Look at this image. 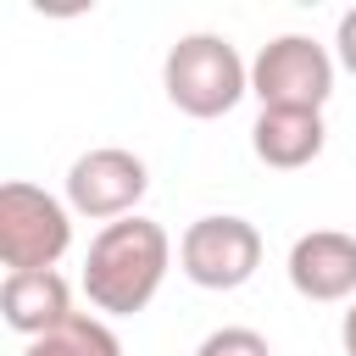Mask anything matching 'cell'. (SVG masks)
Returning <instances> with one entry per match:
<instances>
[{
  "label": "cell",
  "instance_id": "obj_1",
  "mask_svg": "<svg viewBox=\"0 0 356 356\" xmlns=\"http://www.w3.org/2000/svg\"><path fill=\"white\" fill-rule=\"evenodd\" d=\"M172 267V239L161 222L150 217H122V222H106L95 239H89V256H83V295L95 312L106 317H134L156 300L161 278Z\"/></svg>",
  "mask_w": 356,
  "mask_h": 356
},
{
  "label": "cell",
  "instance_id": "obj_8",
  "mask_svg": "<svg viewBox=\"0 0 356 356\" xmlns=\"http://www.w3.org/2000/svg\"><path fill=\"white\" fill-rule=\"evenodd\" d=\"M0 317H6L11 334L39 339V334H50L56 323L72 317V289H67V278L56 267L50 273H6V284H0Z\"/></svg>",
  "mask_w": 356,
  "mask_h": 356
},
{
  "label": "cell",
  "instance_id": "obj_13",
  "mask_svg": "<svg viewBox=\"0 0 356 356\" xmlns=\"http://www.w3.org/2000/svg\"><path fill=\"white\" fill-rule=\"evenodd\" d=\"M339 345H345V356H356V300L345 306V323H339Z\"/></svg>",
  "mask_w": 356,
  "mask_h": 356
},
{
  "label": "cell",
  "instance_id": "obj_5",
  "mask_svg": "<svg viewBox=\"0 0 356 356\" xmlns=\"http://www.w3.org/2000/svg\"><path fill=\"white\" fill-rule=\"evenodd\" d=\"M178 267L200 289H239L261 267V234H256V222H245L234 211L195 217L178 239Z\"/></svg>",
  "mask_w": 356,
  "mask_h": 356
},
{
  "label": "cell",
  "instance_id": "obj_6",
  "mask_svg": "<svg viewBox=\"0 0 356 356\" xmlns=\"http://www.w3.org/2000/svg\"><path fill=\"white\" fill-rule=\"evenodd\" d=\"M145 189H150V172L122 145H95V150H83L67 167V206L78 217H95V222L134 217V206L145 200Z\"/></svg>",
  "mask_w": 356,
  "mask_h": 356
},
{
  "label": "cell",
  "instance_id": "obj_12",
  "mask_svg": "<svg viewBox=\"0 0 356 356\" xmlns=\"http://www.w3.org/2000/svg\"><path fill=\"white\" fill-rule=\"evenodd\" d=\"M334 56H339V67L356 78V6L339 17V28H334Z\"/></svg>",
  "mask_w": 356,
  "mask_h": 356
},
{
  "label": "cell",
  "instance_id": "obj_7",
  "mask_svg": "<svg viewBox=\"0 0 356 356\" xmlns=\"http://www.w3.org/2000/svg\"><path fill=\"white\" fill-rule=\"evenodd\" d=\"M289 284L306 300H356V234L312 228L289 245Z\"/></svg>",
  "mask_w": 356,
  "mask_h": 356
},
{
  "label": "cell",
  "instance_id": "obj_10",
  "mask_svg": "<svg viewBox=\"0 0 356 356\" xmlns=\"http://www.w3.org/2000/svg\"><path fill=\"white\" fill-rule=\"evenodd\" d=\"M22 356H122V339L111 334L106 317H89V312H72L67 323H56L50 334L28 339Z\"/></svg>",
  "mask_w": 356,
  "mask_h": 356
},
{
  "label": "cell",
  "instance_id": "obj_4",
  "mask_svg": "<svg viewBox=\"0 0 356 356\" xmlns=\"http://www.w3.org/2000/svg\"><path fill=\"white\" fill-rule=\"evenodd\" d=\"M250 95L261 111H323L334 95V56L312 33H278L250 61Z\"/></svg>",
  "mask_w": 356,
  "mask_h": 356
},
{
  "label": "cell",
  "instance_id": "obj_3",
  "mask_svg": "<svg viewBox=\"0 0 356 356\" xmlns=\"http://www.w3.org/2000/svg\"><path fill=\"white\" fill-rule=\"evenodd\" d=\"M72 245V206L50 189L11 178L0 184V261L6 273H50Z\"/></svg>",
  "mask_w": 356,
  "mask_h": 356
},
{
  "label": "cell",
  "instance_id": "obj_2",
  "mask_svg": "<svg viewBox=\"0 0 356 356\" xmlns=\"http://www.w3.org/2000/svg\"><path fill=\"white\" fill-rule=\"evenodd\" d=\"M161 89L184 117H228L250 95V67L222 33H184L161 61Z\"/></svg>",
  "mask_w": 356,
  "mask_h": 356
},
{
  "label": "cell",
  "instance_id": "obj_9",
  "mask_svg": "<svg viewBox=\"0 0 356 356\" xmlns=\"http://www.w3.org/2000/svg\"><path fill=\"white\" fill-rule=\"evenodd\" d=\"M323 111H261L256 128H250V150L261 167H278V172H300L323 156Z\"/></svg>",
  "mask_w": 356,
  "mask_h": 356
},
{
  "label": "cell",
  "instance_id": "obj_11",
  "mask_svg": "<svg viewBox=\"0 0 356 356\" xmlns=\"http://www.w3.org/2000/svg\"><path fill=\"white\" fill-rule=\"evenodd\" d=\"M195 356H273V345H267L256 328L228 323V328H211V334L195 345Z\"/></svg>",
  "mask_w": 356,
  "mask_h": 356
}]
</instances>
